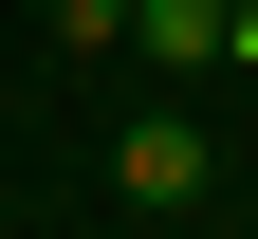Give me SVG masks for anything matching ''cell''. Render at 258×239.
<instances>
[{"instance_id":"7a4b0ae2","label":"cell","mask_w":258,"mask_h":239,"mask_svg":"<svg viewBox=\"0 0 258 239\" xmlns=\"http://www.w3.org/2000/svg\"><path fill=\"white\" fill-rule=\"evenodd\" d=\"M129 37L166 55V74H203V55H240V0H129Z\"/></svg>"},{"instance_id":"6da1fadb","label":"cell","mask_w":258,"mask_h":239,"mask_svg":"<svg viewBox=\"0 0 258 239\" xmlns=\"http://www.w3.org/2000/svg\"><path fill=\"white\" fill-rule=\"evenodd\" d=\"M203 184H221V129L203 111H129L111 129V202H129V221H184Z\"/></svg>"},{"instance_id":"3957f363","label":"cell","mask_w":258,"mask_h":239,"mask_svg":"<svg viewBox=\"0 0 258 239\" xmlns=\"http://www.w3.org/2000/svg\"><path fill=\"white\" fill-rule=\"evenodd\" d=\"M37 19H55V55H111L129 37V0H37Z\"/></svg>"}]
</instances>
